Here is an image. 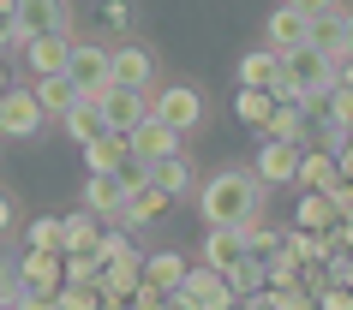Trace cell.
I'll return each mask as SVG.
<instances>
[{
    "label": "cell",
    "mask_w": 353,
    "mask_h": 310,
    "mask_svg": "<svg viewBox=\"0 0 353 310\" xmlns=\"http://www.w3.org/2000/svg\"><path fill=\"white\" fill-rule=\"evenodd\" d=\"M198 215L204 227H258L263 221V179L245 167H222L198 185Z\"/></svg>",
    "instance_id": "obj_1"
},
{
    "label": "cell",
    "mask_w": 353,
    "mask_h": 310,
    "mask_svg": "<svg viewBox=\"0 0 353 310\" xmlns=\"http://www.w3.org/2000/svg\"><path fill=\"white\" fill-rule=\"evenodd\" d=\"M281 78H288L299 96H317V90H335V84H341V60L323 54V48H312V42H299V48L281 54Z\"/></svg>",
    "instance_id": "obj_2"
},
{
    "label": "cell",
    "mask_w": 353,
    "mask_h": 310,
    "mask_svg": "<svg viewBox=\"0 0 353 310\" xmlns=\"http://www.w3.org/2000/svg\"><path fill=\"white\" fill-rule=\"evenodd\" d=\"M174 310H240V292L228 274H216L210 263H192L186 287L174 292Z\"/></svg>",
    "instance_id": "obj_3"
},
{
    "label": "cell",
    "mask_w": 353,
    "mask_h": 310,
    "mask_svg": "<svg viewBox=\"0 0 353 310\" xmlns=\"http://www.w3.org/2000/svg\"><path fill=\"white\" fill-rule=\"evenodd\" d=\"M66 78L84 102H102V90H114V66L102 42H72V60H66Z\"/></svg>",
    "instance_id": "obj_4"
},
{
    "label": "cell",
    "mask_w": 353,
    "mask_h": 310,
    "mask_svg": "<svg viewBox=\"0 0 353 310\" xmlns=\"http://www.w3.org/2000/svg\"><path fill=\"white\" fill-rule=\"evenodd\" d=\"M19 42H37V36H72V0H19Z\"/></svg>",
    "instance_id": "obj_5"
},
{
    "label": "cell",
    "mask_w": 353,
    "mask_h": 310,
    "mask_svg": "<svg viewBox=\"0 0 353 310\" xmlns=\"http://www.w3.org/2000/svg\"><path fill=\"white\" fill-rule=\"evenodd\" d=\"M42 126H48V108L37 102V90H12L0 96V137H19V144H30V137H42Z\"/></svg>",
    "instance_id": "obj_6"
},
{
    "label": "cell",
    "mask_w": 353,
    "mask_h": 310,
    "mask_svg": "<svg viewBox=\"0 0 353 310\" xmlns=\"http://www.w3.org/2000/svg\"><path fill=\"white\" fill-rule=\"evenodd\" d=\"M150 113L174 131H198L204 126V90L198 84H168V90H156V108Z\"/></svg>",
    "instance_id": "obj_7"
},
{
    "label": "cell",
    "mask_w": 353,
    "mask_h": 310,
    "mask_svg": "<svg viewBox=\"0 0 353 310\" xmlns=\"http://www.w3.org/2000/svg\"><path fill=\"white\" fill-rule=\"evenodd\" d=\"M138 287H144V251L132 245L126 256H114L108 269H102V298H108V310H132Z\"/></svg>",
    "instance_id": "obj_8"
},
{
    "label": "cell",
    "mask_w": 353,
    "mask_h": 310,
    "mask_svg": "<svg viewBox=\"0 0 353 310\" xmlns=\"http://www.w3.org/2000/svg\"><path fill=\"white\" fill-rule=\"evenodd\" d=\"M299 162H305V144H276V137H263L258 144V173L263 185H281V191H294L299 185Z\"/></svg>",
    "instance_id": "obj_9"
},
{
    "label": "cell",
    "mask_w": 353,
    "mask_h": 310,
    "mask_svg": "<svg viewBox=\"0 0 353 310\" xmlns=\"http://www.w3.org/2000/svg\"><path fill=\"white\" fill-rule=\"evenodd\" d=\"M252 256V239H245V227H210L204 245H198V263H210L216 274H234Z\"/></svg>",
    "instance_id": "obj_10"
},
{
    "label": "cell",
    "mask_w": 353,
    "mask_h": 310,
    "mask_svg": "<svg viewBox=\"0 0 353 310\" xmlns=\"http://www.w3.org/2000/svg\"><path fill=\"white\" fill-rule=\"evenodd\" d=\"M150 108H156V96L150 90H102V113H108V131H120V137H132V131L150 120Z\"/></svg>",
    "instance_id": "obj_11"
},
{
    "label": "cell",
    "mask_w": 353,
    "mask_h": 310,
    "mask_svg": "<svg viewBox=\"0 0 353 310\" xmlns=\"http://www.w3.org/2000/svg\"><path fill=\"white\" fill-rule=\"evenodd\" d=\"M108 66H114V84L120 90H150V78H156V60H150L144 42H114Z\"/></svg>",
    "instance_id": "obj_12"
},
{
    "label": "cell",
    "mask_w": 353,
    "mask_h": 310,
    "mask_svg": "<svg viewBox=\"0 0 353 310\" xmlns=\"http://www.w3.org/2000/svg\"><path fill=\"white\" fill-rule=\"evenodd\" d=\"M341 221H347V215L335 209L330 191H299V197H294V227H305V233H335Z\"/></svg>",
    "instance_id": "obj_13"
},
{
    "label": "cell",
    "mask_w": 353,
    "mask_h": 310,
    "mask_svg": "<svg viewBox=\"0 0 353 310\" xmlns=\"http://www.w3.org/2000/svg\"><path fill=\"white\" fill-rule=\"evenodd\" d=\"M19 274H24V287L60 292V287H66V251H30V245H24V256H19Z\"/></svg>",
    "instance_id": "obj_14"
},
{
    "label": "cell",
    "mask_w": 353,
    "mask_h": 310,
    "mask_svg": "<svg viewBox=\"0 0 353 310\" xmlns=\"http://www.w3.org/2000/svg\"><path fill=\"white\" fill-rule=\"evenodd\" d=\"M305 36H312V19H305L299 6H288V0H281L276 12H270V24H263V42H270V48H281V54H288V48H299Z\"/></svg>",
    "instance_id": "obj_15"
},
{
    "label": "cell",
    "mask_w": 353,
    "mask_h": 310,
    "mask_svg": "<svg viewBox=\"0 0 353 310\" xmlns=\"http://www.w3.org/2000/svg\"><path fill=\"white\" fill-rule=\"evenodd\" d=\"M186 274H192V263H186L180 251H150V256H144V287L168 292V298L186 287Z\"/></svg>",
    "instance_id": "obj_16"
},
{
    "label": "cell",
    "mask_w": 353,
    "mask_h": 310,
    "mask_svg": "<svg viewBox=\"0 0 353 310\" xmlns=\"http://www.w3.org/2000/svg\"><path fill=\"white\" fill-rule=\"evenodd\" d=\"M276 78H281V48H245L240 54V84L245 90H276Z\"/></svg>",
    "instance_id": "obj_17"
},
{
    "label": "cell",
    "mask_w": 353,
    "mask_h": 310,
    "mask_svg": "<svg viewBox=\"0 0 353 310\" xmlns=\"http://www.w3.org/2000/svg\"><path fill=\"white\" fill-rule=\"evenodd\" d=\"M66 60H72V36H37V42H24V66H30L37 78L66 72Z\"/></svg>",
    "instance_id": "obj_18"
},
{
    "label": "cell",
    "mask_w": 353,
    "mask_h": 310,
    "mask_svg": "<svg viewBox=\"0 0 353 310\" xmlns=\"http://www.w3.org/2000/svg\"><path fill=\"white\" fill-rule=\"evenodd\" d=\"M335 185H341V162H335V149H305L294 191H335Z\"/></svg>",
    "instance_id": "obj_19"
},
{
    "label": "cell",
    "mask_w": 353,
    "mask_h": 310,
    "mask_svg": "<svg viewBox=\"0 0 353 310\" xmlns=\"http://www.w3.org/2000/svg\"><path fill=\"white\" fill-rule=\"evenodd\" d=\"M84 209H96L102 221H120V209H126V185L114 179V173H90V179H84Z\"/></svg>",
    "instance_id": "obj_20"
},
{
    "label": "cell",
    "mask_w": 353,
    "mask_h": 310,
    "mask_svg": "<svg viewBox=\"0 0 353 310\" xmlns=\"http://www.w3.org/2000/svg\"><path fill=\"white\" fill-rule=\"evenodd\" d=\"M168 203H174V197H168L162 185L150 179L144 191H132V197H126V209H120V227H150V221H162V215H168Z\"/></svg>",
    "instance_id": "obj_21"
},
{
    "label": "cell",
    "mask_w": 353,
    "mask_h": 310,
    "mask_svg": "<svg viewBox=\"0 0 353 310\" xmlns=\"http://www.w3.org/2000/svg\"><path fill=\"white\" fill-rule=\"evenodd\" d=\"M305 42L341 60V54H347V6H330V12H317V19H312V36H305Z\"/></svg>",
    "instance_id": "obj_22"
},
{
    "label": "cell",
    "mask_w": 353,
    "mask_h": 310,
    "mask_svg": "<svg viewBox=\"0 0 353 310\" xmlns=\"http://www.w3.org/2000/svg\"><path fill=\"white\" fill-rule=\"evenodd\" d=\"M276 108H281V102H276L270 90H245V84H240V96H234V120H240V126H252L258 137L270 131V120H276Z\"/></svg>",
    "instance_id": "obj_23"
},
{
    "label": "cell",
    "mask_w": 353,
    "mask_h": 310,
    "mask_svg": "<svg viewBox=\"0 0 353 310\" xmlns=\"http://www.w3.org/2000/svg\"><path fill=\"white\" fill-rule=\"evenodd\" d=\"M180 137H186V131H174V126H162V120H156V113H150L144 126L132 131V149H144L150 162H162V155H180Z\"/></svg>",
    "instance_id": "obj_24"
},
{
    "label": "cell",
    "mask_w": 353,
    "mask_h": 310,
    "mask_svg": "<svg viewBox=\"0 0 353 310\" xmlns=\"http://www.w3.org/2000/svg\"><path fill=\"white\" fill-rule=\"evenodd\" d=\"M60 126H66V137L84 149V144H96V137H108V113H102V102H78Z\"/></svg>",
    "instance_id": "obj_25"
},
{
    "label": "cell",
    "mask_w": 353,
    "mask_h": 310,
    "mask_svg": "<svg viewBox=\"0 0 353 310\" xmlns=\"http://www.w3.org/2000/svg\"><path fill=\"white\" fill-rule=\"evenodd\" d=\"M30 90H37V102H42L48 113H54V120H66V113H72L78 102H84V96L72 90V78H66V72H48V78H37Z\"/></svg>",
    "instance_id": "obj_26"
},
{
    "label": "cell",
    "mask_w": 353,
    "mask_h": 310,
    "mask_svg": "<svg viewBox=\"0 0 353 310\" xmlns=\"http://www.w3.org/2000/svg\"><path fill=\"white\" fill-rule=\"evenodd\" d=\"M150 179L162 185L168 197H198V179H192V162H186V155H162V162L150 167Z\"/></svg>",
    "instance_id": "obj_27"
},
{
    "label": "cell",
    "mask_w": 353,
    "mask_h": 310,
    "mask_svg": "<svg viewBox=\"0 0 353 310\" xmlns=\"http://www.w3.org/2000/svg\"><path fill=\"white\" fill-rule=\"evenodd\" d=\"M24 245L30 251H66V215H37L24 227Z\"/></svg>",
    "instance_id": "obj_28"
},
{
    "label": "cell",
    "mask_w": 353,
    "mask_h": 310,
    "mask_svg": "<svg viewBox=\"0 0 353 310\" xmlns=\"http://www.w3.org/2000/svg\"><path fill=\"white\" fill-rule=\"evenodd\" d=\"M108 233L102 227V215L96 209H78V215H66V251H96V239Z\"/></svg>",
    "instance_id": "obj_29"
},
{
    "label": "cell",
    "mask_w": 353,
    "mask_h": 310,
    "mask_svg": "<svg viewBox=\"0 0 353 310\" xmlns=\"http://www.w3.org/2000/svg\"><path fill=\"white\" fill-rule=\"evenodd\" d=\"M132 137H120V131H108V137H96V144H84V167L90 173H114L120 167V155H126Z\"/></svg>",
    "instance_id": "obj_30"
},
{
    "label": "cell",
    "mask_w": 353,
    "mask_h": 310,
    "mask_svg": "<svg viewBox=\"0 0 353 310\" xmlns=\"http://www.w3.org/2000/svg\"><path fill=\"white\" fill-rule=\"evenodd\" d=\"M150 167H156V162H150L144 149H132V144H126V155H120V167H114V179L126 185V197H132V191H144V185H150Z\"/></svg>",
    "instance_id": "obj_31"
},
{
    "label": "cell",
    "mask_w": 353,
    "mask_h": 310,
    "mask_svg": "<svg viewBox=\"0 0 353 310\" xmlns=\"http://www.w3.org/2000/svg\"><path fill=\"white\" fill-rule=\"evenodd\" d=\"M245 239H252V256H263V263H276V256L288 251V227H270V221L245 227Z\"/></svg>",
    "instance_id": "obj_32"
},
{
    "label": "cell",
    "mask_w": 353,
    "mask_h": 310,
    "mask_svg": "<svg viewBox=\"0 0 353 310\" xmlns=\"http://www.w3.org/2000/svg\"><path fill=\"white\" fill-rule=\"evenodd\" d=\"M102 256L96 251H66V280H78V287H102Z\"/></svg>",
    "instance_id": "obj_33"
},
{
    "label": "cell",
    "mask_w": 353,
    "mask_h": 310,
    "mask_svg": "<svg viewBox=\"0 0 353 310\" xmlns=\"http://www.w3.org/2000/svg\"><path fill=\"white\" fill-rule=\"evenodd\" d=\"M228 280H234V292H240V298H252V292L270 287V263H263V256H245V263L228 274Z\"/></svg>",
    "instance_id": "obj_34"
},
{
    "label": "cell",
    "mask_w": 353,
    "mask_h": 310,
    "mask_svg": "<svg viewBox=\"0 0 353 310\" xmlns=\"http://www.w3.org/2000/svg\"><path fill=\"white\" fill-rule=\"evenodd\" d=\"M60 310H108V298H102V287H78V280H66V287H60Z\"/></svg>",
    "instance_id": "obj_35"
},
{
    "label": "cell",
    "mask_w": 353,
    "mask_h": 310,
    "mask_svg": "<svg viewBox=\"0 0 353 310\" xmlns=\"http://www.w3.org/2000/svg\"><path fill=\"white\" fill-rule=\"evenodd\" d=\"M19 298H24V274H19V263L0 256V310H12Z\"/></svg>",
    "instance_id": "obj_36"
},
{
    "label": "cell",
    "mask_w": 353,
    "mask_h": 310,
    "mask_svg": "<svg viewBox=\"0 0 353 310\" xmlns=\"http://www.w3.org/2000/svg\"><path fill=\"white\" fill-rule=\"evenodd\" d=\"M102 30L126 36V30H132V0H102Z\"/></svg>",
    "instance_id": "obj_37"
},
{
    "label": "cell",
    "mask_w": 353,
    "mask_h": 310,
    "mask_svg": "<svg viewBox=\"0 0 353 310\" xmlns=\"http://www.w3.org/2000/svg\"><path fill=\"white\" fill-rule=\"evenodd\" d=\"M132 251V239H126V227H108V233L96 239V256H102V263H114V256H126Z\"/></svg>",
    "instance_id": "obj_38"
},
{
    "label": "cell",
    "mask_w": 353,
    "mask_h": 310,
    "mask_svg": "<svg viewBox=\"0 0 353 310\" xmlns=\"http://www.w3.org/2000/svg\"><path fill=\"white\" fill-rule=\"evenodd\" d=\"M12 310H60V292H42V287H24V298Z\"/></svg>",
    "instance_id": "obj_39"
},
{
    "label": "cell",
    "mask_w": 353,
    "mask_h": 310,
    "mask_svg": "<svg viewBox=\"0 0 353 310\" xmlns=\"http://www.w3.org/2000/svg\"><path fill=\"white\" fill-rule=\"evenodd\" d=\"M317 310H353V287H347V280H335V287L317 298Z\"/></svg>",
    "instance_id": "obj_40"
},
{
    "label": "cell",
    "mask_w": 353,
    "mask_h": 310,
    "mask_svg": "<svg viewBox=\"0 0 353 310\" xmlns=\"http://www.w3.org/2000/svg\"><path fill=\"white\" fill-rule=\"evenodd\" d=\"M335 108H341V126L353 131V84H335Z\"/></svg>",
    "instance_id": "obj_41"
},
{
    "label": "cell",
    "mask_w": 353,
    "mask_h": 310,
    "mask_svg": "<svg viewBox=\"0 0 353 310\" xmlns=\"http://www.w3.org/2000/svg\"><path fill=\"white\" fill-rule=\"evenodd\" d=\"M330 197H335V209H341V215L353 221V179H341V185H335V191H330Z\"/></svg>",
    "instance_id": "obj_42"
},
{
    "label": "cell",
    "mask_w": 353,
    "mask_h": 310,
    "mask_svg": "<svg viewBox=\"0 0 353 310\" xmlns=\"http://www.w3.org/2000/svg\"><path fill=\"white\" fill-rule=\"evenodd\" d=\"M335 162H341V179H353V131L341 137V149H335Z\"/></svg>",
    "instance_id": "obj_43"
},
{
    "label": "cell",
    "mask_w": 353,
    "mask_h": 310,
    "mask_svg": "<svg viewBox=\"0 0 353 310\" xmlns=\"http://www.w3.org/2000/svg\"><path fill=\"white\" fill-rule=\"evenodd\" d=\"M288 6H299L305 19H317V12H330V6H341V0H288Z\"/></svg>",
    "instance_id": "obj_44"
},
{
    "label": "cell",
    "mask_w": 353,
    "mask_h": 310,
    "mask_svg": "<svg viewBox=\"0 0 353 310\" xmlns=\"http://www.w3.org/2000/svg\"><path fill=\"white\" fill-rule=\"evenodd\" d=\"M6 48H24V42H19V24H12V19H0V54H6Z\"/></svg>",
    "instance_id": "obj_45"
},
{
    "label": "cell",
    "mask_w": 353,
    "mask_h": 310,
    "mask_svg": "<svg viewBox=\"0 0 353 310\" xmlns=\"http://www.w3.org/2000/svg\"><path fill=\"white\" fill-rule=\"evenodd\" d=\"M6 227H12V197L0 191V233H6Z\"/></svg>",
    "instance_id": "obj_46"
},
{
    "label": "cell",
    "mask_w": 353,
    "mask_h": 310,
    "mask_svg": "<svg viewBox=\"0 0 353 310\" xmlns=\"http://www.w3.org/2000/svg\"><path fill=\"white\" fill-rule=\"evenodd\" d=\"M12 90V72H6V54H0V96Z\"/></svg>",
    "instance_id": "obj_47"
},
{
    "label": "cell",
    "mask_w": 353,
    "mask_h": 310,
    "mask_svg": "<svg viewBox=\"0 0 353 310\" xmlns=\"http://www.w3.org/2000/svg\"><path fill=\"white\" fill-rule=\"evenodd\" d=\"M341 84H353V54H347V60H341Z\"/></svg>",
    "instance_id": "obj_48"
},
{
    "label": "cell",
    "mask_w": 353,
    "mask_h": 310,
    "mask_svg": "<svg viewBox=\"0 0 353 310\" xmlns=\"http://www.w3.org/2000/svg\"><path fill=\"white\" fill-rule=\"evenodd\" d=\"M12 12H19V0H0V19H12Z\"/></svg>",
    "instance_id": "obj_49"
},
{
    "label": "cell",
    "mask_w": 353,
    "mask_h": 310,
    "mask_svg": "<svg viewBox=\"0 0 353 310\" xmlns=\"http://www.w3.org/2000/svg\"><path fill=\"white\" fill-rule=\"evenodd\" d=\"M347 54H353V12H347ZM347 54H341V60H347Z\"/></svg>",
    "instance_id": "obj_50"
},
{
    "label": "cell",
    "mask_w": 353,
    "mask_h": 310,
    "mask_svg": "<svg viewBox=\"0 0 353 310\" xmlns=\"http://www.w3.org/2000/svg\"><path fill=\"white\" fill-rule=\"evenodd\" d=\"M347 245H353V221H347Z\"/></svg>",
    "instance_id": "obj_51"
},
{
    "label": "cell",
    "mask_w": 353,
    "mask_h": 310,
    "mask_svg": "<svg viewBox=\"0 0 353 310\" xmlns=\"http://www.w3.org/2000/svg\"><path fill=\"white\" fill-rule=\"evenodd\" d=\"M132 310H138V305H132Z\"/></svg>",
    "instance_id": "obj_52"
},
{
    "label": "cell",
    "mask_w": 353,
    "mask_h": 310,
    "mask_svg": "<svg viewBox=\"0 0 353 310\" xmlns=\"http://www.w3.org/2000/svg\"><path fill=\"white\" fill-rule=\"evenodd\" d=\"M240 310H245V305H240Z\"/></svg>",
    "instance_id": "obj_53"
}]
</instances>
